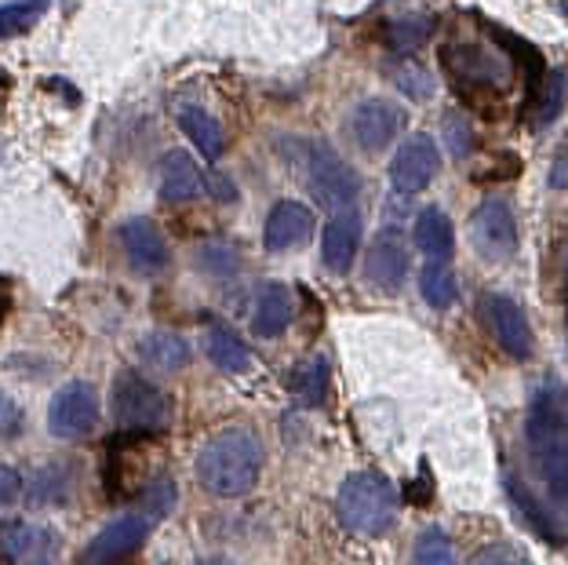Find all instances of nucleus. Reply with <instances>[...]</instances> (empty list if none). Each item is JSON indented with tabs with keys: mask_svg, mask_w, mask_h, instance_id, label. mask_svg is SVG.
<instances>
[{
	"mask_svg": "<svg viewBox=\"0 0 568 565\" xmlns=\"http://www.w3.org/2000/svg\"><path fill=\"white\" fill-rule=\"evenodd\" d=\"M402 128H405V110L394 99L368 95L351 110V135L365 153H383L402 135Z\"/></svg>",
	"mask_w": 568,
	"mask_h": 565,
	"instance_id": "obj_11",
	"label": "nucleus"
},
{
	"mask_svg": "<svg viewBox=\"0 0 568 565\" xmlns=\"http://www.w3.org/2000/svg\"><path fill=\"white\" fill-rule=\"evenodd\" d=\"M99 423V394L92 383L70 380L67 387H59L48 405V431L62 442H77L84 434H92Z\"/></svg>",
	"mask_w": 568,
	"mask_h": 565,
	"instance_id": "obj_9",
	"label": "nucleus"
},
{
	"mask_svg": "<svg viewBox=\"0 0 568 565\" xmlns=\"http://www.w3.org/2000/svg\"><path fill=\"white\" fill-rule=\"evenodd\" d=\"M477 314L485 317V329L493 332V340L518 362H528L536 351L532 329H528V317L521 311L518 300H510L507 292H485L477 300Z\"/></svg>",
	"mask_w": 568,
	"mask_h": 565,
	"instance_id": "obj_8",
	"label": "nucleus"
},
{
	"mask_svg": "<svg viewBox=\"0 0 568 565\" xmlns=\"http://www.w3.org/2000/svg\"><path fill=\"white\" fill-rule=\"evenodd\" d=\"M179 128H183L190 143L197 147L209 161H219V158L226 153L223 124H219L209 110H201V107H183V110H179Z\"/></svg>",
	"mask_w": 568,
	"mask_h": 565,
	"instance_id": "obj_24",
	"label": "nucleus"
},
{
	"mask_svg": "<svg viewBox=\"0 0 568 565\" xmlns=\"http://www.w3.org/2000/svg\"><path fill=\"white\" fill-rule=\"evenodd\" d=\"M518 220L507 198H485L470 215V245L485 263H510L518 255Z\"/></svg>",
	"mask_w": 568,
	"mask_h": 565,
	"instance_id": "obj_7",
	"label": "nucleus"
},
{
	"mask_svg": "<svg viewBox=\"0 0 568 565\" xmlns=\"http://www.w3.org/2000/svg\"><path fill=\"white\" fill-rule=\"evenodd\" d=\"M22 565H51V555H37L30 562H22Z\"/></svg>",
	"mask_w": 568,
	"mask_h": 565,
	"instance_id": "obj_42",
	"label": "nucleus"
},
{
	"mask_svg": "<svg viewBox=\"0 0 568 565\" xmlns=\"http://www.w3.org/2000/svg\"><path fill=\"white\" fill-rule=\"evenodd\" d=\"M172 500H175V485H172V482H168V478L150 482V485H146V515H150V518L168 515Z\"/></svg>",
	"mask_w": 568,
	"mask_h": 565,
	"instance_id": "obj_37",
	"label": "nucleus"
},
{
	"mask_svg": "<svg viewBox=\"0 0 568 565\" xmlns=\"http://www.w3.org/2000/svg\"><path fill=\"white\" fill-rule=\"evenodd\" d=\"M161 198L168 204H186L204 194V172L186 150H168L161 158Z\"/></svg>",
	"mask_w": 568,
	"mask_h": 565,
	"instance_id": "obj_16",
	"label": "nucleus"
},
{
	"mask_svg": "<svg viewBox=\"0 0 568 565\" xmlns=\"http://www.w3.org/2000/svg\"><path fill=\"white\" fill-rule=\"evenodd\" d=\"M22 427H26L22 405L11 394L0 391V438H16V434H22Z\"/></svg>",
	"mask_w": 568,
	"mask_h": 565,
	"instance_id": "obj_36",
	"label": "nucleus"
},
{
	"mask_svg": "<svg viewBox=\"0 0 568 565\" xmlns=\"http://www.w3.org/2000/svg\"><path fill=\"white\" fill-rule=\"evenodd\" d=\"M568 99V77L565 70H547L539 77V84L528 88V102H525V121L532 128H547L561 118Z\"/></svg>",
	"mask_w": 568,
	"mask_h": 565,
	"instance_id": "obj_20",
	"label": "nucleus"
},
{
	"mask_svg": "<svg viewBox=\"0 0 568 565\" xmlns=\"http://www.w3.org/2000/svg\"><path fill=\"white\" fill-rule=\"evenodd\" d=\"M365 278L386 295H397L408 281V245L397 226L379 230V238L368 245L365 255Z\"/></svg>",
	"mask_w": 568,
	"mask_h": 565,
	"instance_id": "obj_13",
	"label": "nucleus"
},
{
	"mask_svg": "<svg viewBox=\"0 0 568 565\" xmlns=\"http://www.w3.org/2000/svg\"><path fill=\"white\" fill-rule=\"evenodd\" d=\"M150 529H153V518L146 515V511L113 518L106 529H102L95 541L84 547L81 565H113L118 558L132 555V551L150 536Z\"/></svg>",
	"mask_w": 568,
	"mask_h": 565,
	"instance_id": "obj_14",
	"label": "nucleus"
},
{
	"mask_svg": "<svg viewBox=\"0 0 568 565\" xmlns=\"http://www.w3.org/2000/svg\"><path fill=\"white\" fill-rule=\"evenodd\" d=\"M437 172H442V147L426 132H412L390 161V183L397 194H419L434 183Z\"/></svg>",
	"mask_w": 568,
	"mask_h": 565,
	"instance_id": "obj_10",
	"label": "nucleus"
},
{
	"mask_svg": "<svg viewBox=\"0 0 568 565\" xmlns=\"http://www.w3.org/2000/svg\"><path fill=\"white\" fill-rule=\"evenodd\" d=\"M44 11H48V0H11V4L0 8V37L33 30Z\"/></svg>",
	"mask_w": 568,
	"mask_h": 565,
	"instance_id": "obj_31",
	"label": "nucleus"
},
{
	"mask_svg": "<svg viewBox=\"0 0 568 565\" xmlns=\"http://www.w3.org/2000/svg\"><path fill=\"white\" fill-rule=\"evenodd\" d=\"M19 496H22V474L16 467L0 464V507L19 504Z\"/></svg>",
	"mask_w": 568,
	"mask_h": 565,
	"instance_id": "obj_38",
	"label": "nucleus"
},
{
	"mask_svg": "<svg viewBox=\"0 0 568 565\" xmlns=\"http://www.w3.org/2000/svg\"><path fill=\"white\" fill-rule=\"evenodd\" d=\"M300 169L303 179L332 215L351 212L354 201L361 198V179L351 164L343 161V153L328 147L325 139H300Z\"/></svg>",
	"mask_w": 568,
	"mask_h": 565,
	"instance_id": "obj_4",
	"label": "nucleus"
},
{
	"mask_svg": "<svg viewBox=\"0 0 568 565\" xmlns=\"http://www.w3.org/2000/svg\"><path fill=\"white\" fill-rule=\"evenodd\" d=\"M412 565H459L456 544L442 525H430V529L419 533L416 547H412Z\"/></svg>",
	"mask_w": 568,
	"mask_h": 565,
	"instance_id": "obj_29",
	"label": "nucleus"
},
{
	"mask_svg": "<svg viewBox=\"0 0 568 565\" xmlns=\"http://www.w3.org/2000/svg\"><path fill=\"white\" fill-rule=\"evenodd\" d=\"M204 194H212L215 201H234L237 198V186L230 183L223 172H204Z\"/></svg>",
	"mask_w": 568,
	"mask_h": 565,
	"instance_id": "obj_39",
	"label": "nucleus"
},
{
	"mask_svg": "<svg viewBox=\"0 0 568 565\" xmlns=\"http://www.w3.org/2000/svg\"><path fill=\"white\" fill-rule=\"evenodd\" d=\"M467 565H528V555L514 544H485Z\"/></svg>",
	"mask_w": 568,
	"mask_h": 565,
	"instance_id": "obj_35",
	"label": "nucleus"
},
{
	"mask_svg": "<svg viewBox=\"0 0 568 565\" xmlns=\"http://www.w3.org/2000/svg\"><path fill=\"white\" fill-rule=\"evenodd\" d=\"M335 511H339V522L346 529H354L361 536H386L397 522V493L390 478H383V474L354 471L339 485Z\"/></svg>",
	"mask_w": 568,
	"mask_h": 565,
	"instance_id": "obj_3",
	"label": "nucleus"
},
{
	"mask_svg": "<svg viewBox=\"0 0 568 565\" xmlns=\"http://www.w3.org/2000/svg\"><path fill=\"white\" fill-rule=\"evenodd\" d=\"M361 249V215L351 212H339L332 215L325 234H321V260L332 274H346L354 263V255Z\"/></svg>",
	"mask_w": 568,
	"mask_h": 565,
	"instance_id": "obj_17",
	"label": "nucleus"
},
{
	"mask_svg": "<svg viewBox=\"0 0 568 565\" xmlns=\"http://www.w3.org/2000/svg\"><path fill=\"white\" fill-rule=\"evenodd\" d=\"M288 387L292 394L306 405H317L328 391V362L325 357H303L300 365L288 372Z\"/></svg>",
	"mask_w": 568,
	"mask_h": 565,
	"instance_id": "obj_28",
	"label": "nucleus"
},
{
	"mask_svg": "<svg viewBox=\"0 0 568 565\" xmlns=\"http://www.w3.org/2000/svg\"><path fill=\"white\" fill-rule=\"evenodd\" d=\"M204 351H209L215 369L234 372V376L237 372H248V365H252L248 343H244L230 325H223V321H212L209 332H204Z\"/></svg>",
	"mask_w": 568,
	"mask_h": 565,
	"instance_id": "obj_22",
	"label": "nucleus"
},
{
	"mask_svg": "<svg viewBox=\"0 0 568 565\" xmlns=\"http://www.w3.org/2000/svg\"><path fill=\"white\" fill-rule=\"evenodd\" d=\"M314 230H317V220L303 201H277L266 215L263 241L270 252H292V249H303L306 241L314 238Z\"/></svg>",
	"mask_w": 568,
	"mask_h": 565,
	"instance_id": "obj_15",
	"label": "nucleus"
},
{
	"mask_svg": "<svg viewBox=\"0 0 568 565\" xmlns=\"http://www.w3.org/2000/svg\"><path fill=\"white\" fill-rule=\"evenodd\" d=\"M292 317H295L292 289L281 285V281H266V285L260 289V295H255V306H252V332L263 340H274L292 325Z\"/></svg>",
	"mask_w": 568,
	"mask_h": 565,
	"instance_id": "obj_19",
	"label": "nucleus"
},
{
	"mask_svg": "<svg viewBox=\"0 0 568 565\" xmlns=\"http://www.w3.org/2000/svg\"><path fill=\"white\" fill-rule=\"evenodd\" d=\"M197 482L219 500H241L260 485L263 442L252 427H223L197 453Z\"/></svg>",
	"mask_w": 568,
	"mask_h": 565,
	"instance_id": "obj_1",
	"label": "nucleus"
},
{
	"mask_svg": "<svg viewBox=\"0 0 568 565\" xmlns=\"http://www.w3.org/2000/svg\"><path fill=\"white\" fill-rule=\"evenodd\" d=\"M197 266L204 274H215V278H226L237 271V252L223 245V241H209V245L197 249Z\"/></svg>",
	"mask_w": 568,
	"mask_h": 565,
	"instance_id": "obj_33",
	"label": "nucleus"
},
{
	"mask_svg": "<svg viewBox=\"0 0 568 565\" xmlns=\"http://www.w3.org/2000/svg\"><path fill=\"white\" fill-rule=\"evenodd\" d=\"M139 357L146 362L150 369H158V372H179V369H186L190 365V343L179 336V332H150V336H142L139 340Z\"/></svg>",
	"mask_w": 568,
	"mask_h": 565,
	"instance_id": "obj_23",
	"label": "nucleus"
},
{
	"mask_svg": "<svg viewBox=\"0 0 568 565\" xmlns=\"http://www.w3.org/2000/svg\"><path fill=\"white\" fill-rule=\"evenodd\" d=\"M442 139L448 143V153L456 161H463L467 153H474L477 135H474V124H470L467 113H463V110H448L445 121H442Z\"/></svg>",
	"mask_w": 568,
	"mask_h": 565,
	"instance_id": "obj_32",
	"label": "nucleus"
},
{
	"mask_svg": "<svg viewBox=\"0 0 568 565\" xmlns=\"http://www.w3.org/2000/svg\"><path fill=\"white\" fill-rule=\"evenodd\" d=\"M550 186L554 190H568V147L550 164Z\"/></svg>",
	"mask_w": 568,
	"mask_h": 565,
	"instance_id": "obj_40",
	"label": "nucleus"
},
{
	"mask_svg": "<svg viewBox=\"0 0 568 565\" xmlns=\"http://www.w3.org/2000/svg\"><path fill=\"white\" fill-rule=\"evenodd\" d=\"M539 474H544L550 496L558 500V504H568V445L558 448V453H554L547 464L539 467Z\"/></svg>",
	"mask_w": 568,
	"mask_h": 565,
	"instance_id": "obj_34",
	"label": "nucleus"
},
{
	"mask_svg": "<svg viewBox=\"0 0 568 565\" xmlns=\"http://www.w3.org/2000/svg\"><path fill=\"white\" fill-rule=\"evenodd\" d=\"M442 67L448 73V81L456 84V92L470 102L474 110H485L488 99H499L510 92L514 84V67H510V56L503 48H485V44H467V41H456V44H445L442 51Z\"/></svg>",
	"mask_w": 568,
	"mask_h": 565,
	"instance_id": "obj_2",
	"label": "nucleus"
},
{
	"mask_svg": "<svg viewBox=\"0 0 568 565\" xmlns=\"http://www.w3.org/2000/svg\"><path fill=\"white\" fill-rule=\"evenodd\" d=\"M434 16H408V19H394L386 22L383 41L397 56H416V51L434 37Z\"/></svg>",
	"mask_w": 568,
	"mask_h": 565,
	"instance_id": "obj_26",
	"label": "nucleus"
},
{
	"mask_svg": "<svg viewBox=\"0 0 568 565\" xmlns=\"http://www.w3.org/2000/svg\"><path fill=\"white\" fill-rule=\"evenodd\" d=\"M118 238H121V249L128 255V263H132L139 274L158 278L168 271V263H172V249H168L161 226L153 220H146V215L124 220L118 226Z\"/></svg>",
	"mask_w": 568,
	"mask_h": 565,
	"instance_id": "obj_12",
	"label": "nucleus"
},
{
	"mask_svg": "<svg viewBox=\"0 0 568 565\" xmlns=\"http://www.w3.org/2000/svg\"><path fill=\"white\" fill-rule=\"evenodd\" d=\"M0 551L11 562H30L37 555H51L55 536L48 529H37L30 522H0Z\"/></svg>",
	"mask_w": 568,
	"mask_h": 565,
	"instance_id": "obj_21",
	"label": "nucleus"
},
{
	"mask_svg": "<svg viewBox=\"0 0 568 565\" xmlns=\"http://www.w3.org/2000/svg\"><path fill=\"white\" fill-rule=\"evenodd\" d=\"M412 241H416V249L430 263H448L452 252H456V226H452L445 209L426 204V209L416 215V223H412Z\"/></svg>",
	"mask_w": 568,
	"mask_h": 565,
	"instance_id": "obj_18",
	"label": "nucleus"
},
{
	"mask_svg": "<svg viewBox=\"0 0 568 565\" xmlns=\"http://www.w3.org/2000/svg\"><path fill=\"white\" fill-rule=\"evenodd\" d=\"M507 496H510V504L518 507L521 515H525V522L532 525V529H536L539 536H544L547 544H558V547H565L568 536H565V529L558 525V518H554L550 511H547L544 504H539V500H536L532 493H528L518 478H510V474H507Z\"/></svg>",
	"mask_w": 568,
	"mask_h": 565,
	"instance_id": "obj_25",
	"label": "nucleus"
},
{
	"mask_svg": "<svg viewBox=\"0 0 568 565\" xmlns=\"http://www.w3.org/2000/svg\"><path fill=\"white\" fill-rule=\"evenodd\" d=\"M110 413L121 431L158 434V431H168V423H172V397H168L158 383H150L146 376H139V372L124 369L113 376Z\"/></svg>",
	"mask_w": 568,
	"mask_h": 565,
	"instance_id": "obj_5",
	"label": "nucleus"
},
{
	"mask_svg": "<svg viewBox=\"0 0 568 565\" xmlns=\"http://www.w3.org/2000/svg\"><path fill=\"white\" fill-rule=\"evenodd\" d=\"M201 565H237L234 558H226V555H212V558H204Z\"/></svg>",
	"mask_w": 568,
	"mask_h": 565,
	"instance_id": "obj_41",
	"label": "nucleus"
},
{
	"mask_svg": "<svg viewBox=\"0 0 568 565\" xmlns=\"http://www.w3.org/2000/svg\"><path fill=\"white\" fill-rule=\"evenodd\" d=\"M386 77H390V81L402 88L408 99H419L423 102V99L434 95V73L423 70L412 56H402L397 62H390V67H386Z\"/></svg>",
	"mask_w": 568,
	"mask_h": 565,
	"instance_id": "obj_30",
	"label": "nucleus"
},
{
	"mask_svg": "<svg viewBox=\"0 0 568 565\" xmlns=\"http://www.w3.org/2000/svg\"><path fill=\"white\" fill-rule=\"evenodd\" d=\"M525 442H528V456H532L536 471L547 464V460L568 445V391L561 383H544L536 391L532 405H528L525 416Z\"/></svg>",
	"mask_w": 568,
	"mask_h": 565,
	"instance_id": "obj_6",
	"label": "nucleus"
},
{
	"mask_svg": "<svg viewBox=\"0 0 568 565\" xmlns=\"http://www.w3.org/2000/svg\"><path fill=\"white\" fill-rule=\"evenodd\" d=\"M419 292H423L426 306L448 311V306L459 300V281L452 274L448 263H426L419 271Z\"/></svg>",
	"mask_w": 568,
	"mask_h": 565,
	"instance_id": "obj_27",
	"label": "nucleus"
}]
</instances>
